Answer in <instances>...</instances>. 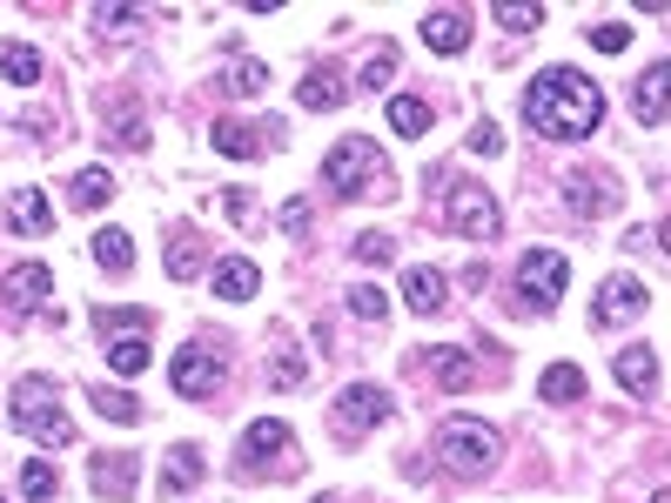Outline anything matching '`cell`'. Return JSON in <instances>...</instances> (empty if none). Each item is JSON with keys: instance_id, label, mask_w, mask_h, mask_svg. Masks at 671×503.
Instances as JSON below:
<instances>
[{"instance_id": "obj_1", "label": "cell", "mask_w": 671, "mask_h": 503, "mask_svg": "<svg viewBox=\"0 0 671 503\" xmlns=\"http://www.w3.org/2000/svg\"><path fill=\"white\" fill-rule=\"evenodd\" d=\"M524 115L544 141H584L605 115V95H598V81L577 74V67H544L524 88Z\"/></svg>"}, {"instance_id": "obj_2", "label": "cell", "mask_w": 671, "mask_h": 503, "mask_svg": "<svg viewBox=\"0 0 671 503\" xmlns=\"http://www.w3.org/2000/svg\"><path fill=\"white\" fill-rule=\"evenodd\" d=\"M14 424H21L34 443H47V450L74 443V424L61 416V403H54V383H47V376H28V383H14Z\"/></svg>"}, {"instance_id": "obj_3", "label": "cell", "mask_w": 671, "mask_h": 503, "mask_svg": "<svg viewBox=\"0 0 671 503\" xmlns=\"http://www.w3.org/2000/svg\"><path fill=\"white\" fill-rule=\"evenodd\" d=\"M437 457L457 470V477H483L497 463V430L477 424V416H450V424L437 430Z\"/></svg>"}, {"instance_id": "obj_4", "label": "cell", "mask_w": 671, "mask_h": 503, "mask_svg": "<svg viewBox=\"0 0 671 503\" xmlns=\"http://www.w3.org/2000/svg\"><path fill=\"white\" fill-rule=\"evenodd\" d=\"M571 289V263L557 256V248H531V256L518 263V309H557Z\"/></svg>"}, {"instance_id": "obj_5", "label": "cell", "mask_w": 671, "mask_h": 503, "mask_svg": "<svg viewBox=\"0 0 671 503\" xmlns=\"http://www.w3.org/2000/svg\"><path fill=\"white\" fill-rule=\"evenodd\" d=\"M383 168V148L370 141V135H350V141H336L329 148V161H322V182H329V195H363V182Z\"/></svg>"}, {"instance_id": "obj_6", "label": "cell", "mask_w": 671, "mask_h": 503, "mask_svg": "<svg viewBox=\"0 0 671 503\" xmlns=\"http://www.w3.org/2000/svg\"><path fill=\"white\" fill-rule=\"evenodd\" d=\"M444 228L490 242V235L503 228V222H497V202H490V189H477V182H450V195H444Z\"/></svg>"}, {"instance_id": "obj_7", "label": "cell", "mask_w": 671, "mask_h": 503, "mask_svg": "<svg viewBox=\"0 0 671 503\" xmlns=\"http://www.w3.org/2000/svg\"><path fill=\"white\" fill-rule=\"evenodd\" d=\"M390 416V396L376 389V383H350L343 396H336V430H343V443L356 437V430H376Z\"/></svg>"}, {"instance_id": "obj_8", "label": "cell", "mask_w": 671, "mask_h": 503, "mask_svg": "<svg viewBox=\"0 0 671 503\" xmlns=\"http://www.w3.org/2000/svg\"><path fill=\"white\" fill-rule=\"evenodd\" d=\"M215 389H222V356L202 350V343H189V350L175 356V396L202 403V396H215Z\"/></svg>"}, {"instance_id": "obj_9", "label": "cell", "mask_w": 671, "mask_h": 503, "mask_svg": "<svg viewBox=\"0 0 671 503\" xmlns=\"http://www.w3.org/2000/svg\"><path fill=\"white\" fill-rule=\"evenodd\" d=\"M88 483H95L102 496L128 503L135 483H141V457H135V450H102V457H88Z\"/></svg>"}, {"instance_id": "obj_10", "label": "cell", "mask_w": 671, "mask_h": 503, "mask_svg": "<svg viewBox=\"0 0 671 503\" xmlns=\"http://www.w3.org/2000/svg\"><path fill=\"white\" fill-rule=\"evenodd\" d=\"M564 195H571V208H577V222H592V215H605V208H618V182L605 175V168H577V175L564 182Z\"/></svg>"}, {"instance_id": "obj_11", "label": "cell", "mask_w": 671, "mask_h": 503, "mask_svg": "<svg viewBox=\"0 0 671 503\" xmlns=\"http://www.w3.org/2000/svg\"><path fill=\"white\" fill-rule=\"evenodd\" d=\"M645 309V282L638 276H611L605 289H598V302H592V322L598 329H618V322H631Z\"/></svg>"}, {"instance_id": "obj_12", "label": "cell", "mask_w": 671, "mask_h": 503, "mask_svg": "<svg viewBox=\"0 0 671 503\" xmlns=\"http://www.w3.org/2000/svg\"><path fill=\"white\" fill-rule=\"evenodd\" d=\"M276 457H289V424H283V416H263V424L242 430V470H263Z\"/></svg>"}, {"instance_id": "obj_13", "label": "cell", "mask_w": 671, "mask_h": 503, "mask_svg": "<svg viewBox=\"0 0 671 503\" xmlns=\"http://www.w3.org/2000/svg\"><path fill=\"white\" fill-rule=\"evenodd\" d=\"M0 296H8V309H41V302L54 296V269H41V263H14L8 282H0Z\"/></svg>"}, {"instance_id": "obj_14", "label": "cell", "mask_w": 671, "mask_h": 503, "mask_svg": "<svg viewBox=\"0 0 671 503\" xmlns=\"http://www.w3.org/2000/svg\"><path fill=\"white\" fill-rule=\"evenodd\" d=\"M309 383V356L296 350V335L276 329V343H269V389H302Z\"/></svg>"}, {"instance_id": "obj_15", "label": "cell", "mask_w": 671, "mask_h": 503, "mask_svg": "<svg viewBox=\"0 0 671 503\" xmlns=\"http://www.w3.org/2000/svg\"><path fill=\"white\" fill-rule=\"evenodd\" d=\"M343 95H350V81L336 74V67H309V74H302V88H296V101H302L309 115H329V108H343Z\"/></svg>"}, {"instance_id": "obj_16", "label": "cell", "mask_w": 671, "mask_h": 503, "mask_svg": "<svg viewBox=\"0 0 671 503\" xmlns=\"http://www.w3.org/2000/svg\"><path fill=\"white\" fill-rule=\"evenodd\" d=\"M664 81H671V67H664V61H645V67H638L631 108H638V121H645V128H658V121H664Z\"/></svg>"}, {"instance_id": "obj_17", "label": "cell", "mask_w": 671, "mask_h": 503, "mask_svg": "<svg viewBox=\"0 0 671 503\" xmlns=\"http://www.w3.org/2000/svg\"><path fill=\"white\" fill-rule=\"evenodd\" d=\"M416 370H430L437 389H470L477 383V363L464 350H424V356H416Z\"/></svg>"}, {"instance_id": "obj_18", "label": "cell", "mask_w": 671, "mask_h": 503, "mask_svg": "<svg viewBox=\"0 0 671 503\" xmlns=\"http://www.w3.org/2000/svg\"><path fill=\"white\" fill-rule=\"evenodd\" d=\"M202 443H175V450H168V470H161V490L168 496H189L195 483H202Z\"/></svg>"}, {"instance_id": "obj_19", "label": "cell", "mask_w": 671, "mask_h": 503, "mask_svg": "<svg viewBox=\"0 0 671 503\" xmlns=\"http://www.w3.org/2000/svg\"><path fill=\"white\" fill-rule=\"evenodd\" d=\"M256 289H263V276H256V263H248V256H222L215 263V296L222 302H248Z\"/></svg>"}, {"instance_id": "obj_20", "label": "cell", "mask_w": 671, "mask_h": 503, "mask_svg": "<svg viewBox=\"0 0 671 503\" xmlns=\"http://www.w3.org/2000/svg\"><path fill=\"white\" fill-rule=\"evenodd\" d=\"M202 256H209V248H202L195 228H168V276H175V282H195L202 276Z\"/></svg>"}, {"instance_id": "obj_21", "label": "cell", "mask_w": 671, "mask_h": 503, "mask_svg": "<svg viewBox=\"0 0 671 503\" xmlns=\"http://www.w3.org/2000/svg\"><path fill=\"white\" fill-rule=\"evenodd\" d=\"M424 47H430V54H457V47H470V14H457V8L430 14V21H424Z\"/></svg>"}, {"instance_id": "obj_22", "label": "cell", "mask_w": 671, "mask_h": 503, "mask_svg": "<svg viewBox=\"0 0 671 503\" xmlns=\"http://www.w3.org/2000/svg\"><path fill=\"white\" fill-rule=\"evenodd\" d=\"M209 141H215L228 161H256V154H263V135L248 128V121H235V115H222V121L209 128Z\"/></svg>"}, {"instance_id": "obj_23", "label": "cell", "mask_w": 671, "mask_h": 503, "mask_svg": "<svg viewBox=\"0 0 671 503\" xmlns=\"http://www.w3.org/2000/svg\"><path fill=\"white\" fill-rule=\"evenodd\" d=\"M8 215H14V228H21V235H47V228H54V202H47L41 189H14Z\"/></svg>"}, {"instance_id": "obj_24", "label": "cell", "mask_w": 671, "mask_h": 503, "mask_svg": "<svg viewBox=\"0 0 671 503\" xmlns=\"http://www.w3.org/2000/svg\"><path fill=\"white\" fill-rule=\"evenodd\" d=\"M611 370H618V383H625L631 396H651V383H658V356H651L645 343L618 350V363H611Z\"/></svg>"}, {"instance_id": "obj_25", "label": "cell", "mask_w": 671, "mask_h": 503, "mask_svg": "<svg viewBox=\"0 0 671 503\" xmlns=\"http://www.w3.org/2000/svg\"><path fill=\"white\" fill-rule=\"evenodd\" d=\"M403 302H409L416 315H437V309H444V269H409V276H403Z\"/></svg>"}, {"instance_id": "obj_26", "label": "cell", "mask_w": 671, "mask_h": 503, "mask_svg": "<svg viewBox=\"0 0 671 503\" xmlns=\"http://www.w3.org/2000/svg\"><path fill=\"white\" fill-rule=\"evenodd\" d=\"M430 101H416V95H396L390 101V135H403V141H416V135H430Z\"/></svg>"}, {"instance_id": "obj_27", "label": "cell", "mask_w": 671, "mask_h": 503, "mask_svg": "<svg viewBox=\"0 0 671 503\" xmlns=\"http://www.w3.org/2000/svg\"><path fill=\"white\" fill-rule=\"evenodd\" d=\"M0 74H8L14 88H34V81H41V54L28 41H0Z\"/></svg>"}, {"instance_id": "obj_28", "label": "cell", "mask_w": 671, "mask_h": 503, "mask_svg": "<svg viewBox=\"0 0 671 503\" xmlns=\"http://www.w3.org/2000/svg\"><path fill=\"white\" fill-rule=\"evenodd\" d=\"M115 202V175L108 168H81L74 175V208H108Z\"/></svg>"}, {"instance_id": "obj_29", "label": "cell", "mask_w": 671, "mask_h": 503, "mask_svg": "<svg viewBox=\"0 0 671 503\" xmlns=\"http://www.w3.org/2000/svg\"><path fill=\"white\" fill-rule=\"evenodd\" d=\"M95 263H102L108 276H128V263H135V242H128L121 228H102V235H95Z\"/></svg>"}, {"instance_id": "obj_30", "label": "cell", "mask_w": 671, "mask_h": 503, "mask_svg": "<svg viewBox=\"0 0 671 503\" xmlns=\"http://www.w3.org/2000/svg\"><path fill=\"white\" fill-rule=\"evenodd\" d=\"M537 389H544V403H577V396H584V370H577V363H551Z\"/></svg>"}, {"instance_id": "obj_31", "label": "cell", "mask_w": 671, "mask_h": 503, "mask_svg": "<svg viewBox=\"0 0 671 503\" xmlns=\"http://www.w3.org/2000/svg\"><path fill=\"white\" fill-rule=\"evenodd\" d=\"M141 28H148V14L128 8V0H108V8H95V34H141Z\"/></svg>"}, {"instance_id": "obj_32", "label": "cell", "mask_w": 671, "mask_h": 503, "mask_svg": "<svg viewBox=\"0 0 671 503\" xmlns=\"http://www.w3.org/2000/svg\"><path fill=\"white\" fill-rule=\"evenodd\" d=\"M21 490H28V503H54V496H61V477H54V463H41V457H34V463L21 470Z\"/></svg>"}, {"instance_id": "obj_33", "label": "cell", "mask_w": 671, "mask_h": 503, "mask_svg": "<svg viewBox=\"0 0 671 503\" xmlns=\"http://www.w3.org/2000/svg\"><path fill=\"white\" fill-rule=\"evenodd\" d=\"M88 396H95V409L108 416V424H135V416H141V403H135L128 389H95V383H88Z\"/></svg>"}, {"instance_id": "obj_34", "label": "cell", "mask_w": 671, "mask_h": 503, "mask_svg": "<svg viewBox=\"0 0 671 503\" xmlns=\"http://www.w3.org/2000/svg\"><path fill=\"white\" fill-rule=\"evenodd\" d=\"M108 363H115L121 376H141V370H148V343H141V335H121V343L108 350Z\"/></svg>"}, {"instance_id": "obj_35", "label": "cell", "mask_w": 671, "mask_h": 503, "mask_svg": "<svg viewBox=\"0 0 671 503\" xmlns=\"http://www.w3.org/2000/svg\"><path fill=\"white\" fill-rule=\"evenodd\" d=\"M497 21L511 28V34H537V28H544V8H524V0H503V8H497Z\"/></svg>"}, {"instance_id": "obj_36", "label": "cell", "mask_w": 671, "mask_h": 503, "mask_svg": "<svg viewBox=\"0 0 671 503\" xmlns=\"http://www.w3.org/2000/svg\"><path fill=\"white\" fill-rule=\"evenodd\" d=\"M263 81H269L263 61H235V67H228V95H263Z\"/></svg>"}, {"instance_id": "obj_37", "label": "cell", "mask_w": 671, "mask_h": 503, "mask_svg": "<svg viewBox=\"0 0 671 503\" xmlns=\"http://www.w3.org/2000/svg\"><path fill=\"white\" fill-rule=\"evenodd\" d=\"M108 128H115V141H128V148H141V141H148V128L135 121V101H115V121H108Z\"/></svg>"}, {"instance_id": "obj_38", "label": "cell", "mask_w": 671, "mask_h": 503, "mask_svg": "<svg viewBox=\"0 0 671 503\" xmlns=\"http://www.w3.org/2000/svg\"><path fill=\"white\" fill-rule=\"evenodd\" d=\"M95 329H155L148 309H95Z\"/></svg>"}, {"instance_id": "obj_39", "label": "cell", "mask_w": 671, "mask_h": 503, "mask_svg": "<svg viewBox=\"0 0 671 503\" xmlns=\"http://www.w3.org/2000/svg\"><path fill=\"white\" fill-rule=\"evenodd\" d=\"M592 47H598V54H625V47H631V28H625V21H605V28H592Z\"/></svg>"}, {"instance_id": "obj_40", "label": "cell", "mask_w": 671, "mask_h": 503, "mask_svg": "<svg viewBox=\"0 0 671 503\" xmlns=\"http://www.w3.org/2000/svg\"><path fill=\"white\" fill-rule=\"evenodd\" d=\"M350 309H356L363 322H383V309H390V302H383V289H370V282H356V289H350Z\"/></svg>"}, {"instance_id": "obj_41", "label": "cell", "mask_w": 671, "mask_h": 503, "mask_svg": "<svg viewBox=\"0 0 671 503\" xmlns=\"http://www.w3.org/2000/svg\"><path fill=\"white\" fill-rule=\"evenodd\" d=\"M390 74H396V54L383 47L376 61H363V74H356V81H363V88H390Z\"/></svg>"}, {"instance_id": "obj_42", "label": "cell", "mask_w": 671, "mask_h": 503, "mask_svg": "<svg viewBox=\"0 0 671 503\" xmlns=\"http://www.w3.org/2000/svg\"><path fill=\"white\" fill-rule=\"evenodd\" d=\"M222 208L235 215V228H256V202H248V189H222Z\"/></svg>"}, {"instance_id": "obj_43", "label": "cell", "mask_w": 671, "mask_h": 503, "mask_svg": "<svg viewBox=\"0 0 671 503\" xmlns=\"http://www.w3.org/2000/svg\"><path fill=\"white\" fill-rule=\"evenodd\" d=\"M390 256H396L390 235H356V263H390Z\"/></svg>"}, {"instance_id": "obj_44", "label": "cell", "mask_w": 671, "mask_h": 503, "mask_svg": "<svg viewBox=\"0 0 671 503\" xmlns=\"http://www.w3.org/2000/svg\"><path fill=\"white\" fill-rule=\"evenodd\" d=\"M470 148H477V154H497V148H503L497 121H477V128H470Z\"/></svg>"}, {"instance_id": "obj_45", "label": "cell", "mask_w": 671, "mask_h": 503, "mask_svg": "<svg viewBox=\"0 0 671 503\" xmlns=\"http://www.w3.org/2000/svg\"><path fill=\"white\" fill-rule=\"evenodd\" d=\"M283 228H289V235H309V202H289V208H283Z\"/></svg>"}]
</instances>
